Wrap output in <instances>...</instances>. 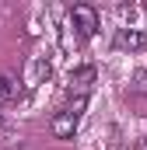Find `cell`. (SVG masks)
<instances>
[{"label": "cell", "instance_id": "6da1fadb", "mask_svg": "<svg viewBox=\"0 0 147 150\" xmlns=\"http://www.w3.org/2000/svg\"><path fill=\"white\" fill-rule=\"evenodd\" d=\"M84 108H88V98H74L63 112H56V115H53V122H49L53 136H56V140H70L74 133H77V126H81Z\"/></svg>", "mask_w": 147, "mask_h": 150}, {"label": "cell", "instance_id": "7a4b0ae2", "mask_svg": "<svg viewBox=\"0 0 147 150\" xmlns=\"http://www.w3.org/2000/svg\"><path fill=\"white\" fill-rule=\"evenodd\" d=\"M70 25L77 28V35H81V38H91L98 28H102L98 11H95L91 4H74V7H70Z\"/></svg>", "mask_w": 147, "mask_h": 150}, {"label": "cell", "instance_id": "3957f363", "mask_svg": "<svg viewBox=\"0 0 147 150\" xmlns=\"http://www.w3.org/2000/svg\"><path fill=\"white\" fill-rule=\"evenodd\" d=\"M49 74H53V56H46V52H39V56H32L28 59V70H25V87L28 91H35L39 84H46L49 80Z\"/></svg>", "mask_w": 147, "mask_h": 150}, {"label": "cell", "instance_id": "277c9868", "mask_svg": "<svg viewBox=\"0 0 147 150\" xmlns=\"http://www.w3.org/2000/svg\"><path fill=\"white\" fill-rule=\"evenodd\" d=\"M95 84V67H81V70H74L67 77V91H77V98H88V87Z\"/></svg>", "mask_w": 147, "mask_h": 150}, {"label": "cell", "instance_id": "5b68a950", "mask_svg": "<svg viewBox=\"0 0 147 150\" xmlns=\"http://www.w3.org/2000/svg\"><path fill=\"white\" fill-rule=\"evenodd\" d=\"M116 45L137 52V49H144V45H147V35H144V32H137V28H123V32L116 35Z\"/></svg>", "mask_w": 147, "mask_h": 150}, {"label": "cell", "instance_id": "8992f818", "mask_svg": "<svg viewBox=\"0 0 147 150\" xmlns=\"http://www.w3.org/2000/svg\"><path fill=\"white\" fill-rule=\"evenodd\" d=\"M18 77L14 74H0V101H11V98H18Z\"/></svg>", "mask_w": 147, "mask_h": 150}]
</instances>
